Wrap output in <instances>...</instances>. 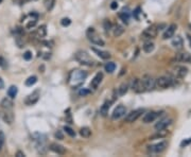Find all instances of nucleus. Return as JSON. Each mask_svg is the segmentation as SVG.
Here are the masks:
<instances>
[{"label":"nucleus","instance_id":"obj_1","mask_svg":"<svg viewBox=\"0 0 191 157\" xmlns=\"http://www.w3.org/2000/svg\"><path fill=\"white\" fill-rule=\"evenodd\" d=\"M86 77H87V73L85 71H83V70H73L69 75L68 83L71 87L77 88L82 85Z\"/></svg>","mask_w":191,"mask_h":157},{"label":"nucleus","instance_id":"obj_2","mask_svg":"<svg viewBox=\"0 0 191 157\" xmlns=\"http://www.w3.org/2000/svg\"><path fill=\"white\" fill-rule=\"evenodd\" d=\"M74 60L81 65H84V66H93V63H95L93 60L91 59V56L83 50L78 51L77 53L74 54Z\"/></svg>","mask_w":191,"mask_h":157},{"label":"nucleus","instance_id":"obj_3","mask_svg":"<svg viewBox=\"0 0 191 157\" xmlns=\"http://www.w3.org/2000/svg\"><path fill=\"white\" fill-rule=\"evenodd\" d=\"M174 85V79L170 77H159L155 80V87L166 89Z\"/></svg>","mask_w":191,"mask_h":157},{"label":"nucleus","instance_id":"obj_4","mask_svg":"<svg viewBox=\"0 0 191 157\" xmlns=\"http://www.w3.org/2000/svg\"><path fill=\"white\" fill-rule=\"evenodd\" d=\"M87 36H88V39L93 44H95V45L100 46V47H103L104 46V40L95 32V30L93 28H89V30L87 31Z\"/></svg>","mask_w":191,"mask_h":157},{"label":"nucleus","instance_id":"obj_5","mask_svg":"<svg viewBox=\"0 0 191 157\" xmlns=\"http://www.w3.org/2000/svg\"><path fill=\"white\" fill-rule=\"evenodd\" d=\"M141 82H142L144 91H151L155 88V79H153L151 75H144L141 79Z\"/></svg>","mask_w":191,"mask_h":157},{"label":"nucleus","instance_id":"obj_6","mask_svg":"<svg viewBox=\"0 0 191 157\" xmlns=\"http://www.w3.org/2000/svg\"><path fill=\"white\" fill-rule=\"evenodd\" d=\"M167 148V142H158L156 144H152V146H148V151L149 153L151 154H159V153H162V152L166 150Z\"/></svg>","mask_w":191,"mask_h":157},{"label":"nucleus","instance_id":"obj_7","mask_svg":"<svg viewBox=\"0 0 191 157\" xmlns=\"http://www.w3.org/2000/svg\"><path fill=\"white\" fill-rule=\"evenodd\" d=\"M142 114H143L142 108H138V109H135V110H132V112L129 113V114L126 115V117H125V122H127V123L135 122L136 120L140 117Z\"/></svg>","mask_w":191,"mask_h":157},{"label":"nucleus","instance_id":"obj_8","mask_svg":"<svg viewBox=\"0 0 191 157\" xmlns=\"http://www.w3.org/2000/svg\"><path fill=\"white\" fill-rule=\"evenodd\" d=\"M39 97H40V90L39 89H36V90L33 91V92L30 93L29 96L27 97L26 100H24V103L27 105H34L39 100Z\"/></svg>","mask_w":191,"mask_h":157},{"label":"nucleus","instance_id":"obj_9","mask_svg":"<svg viewBox=\"0 0 191 157\" xmlns=\"http://www.w3.org/2000/svg\"><path fill=\"white\" fill-rule=\"evenodd\" d=\"M156 35L157 29L154 26H152V27L146 28L142 32V38H144V39H153V38L156 37Z\"/></svg>","mask_w":191,"mask_h":157},{"label":"nucleus","instance_id":"obj_10","mask_svg":"<svg viewBox=\"0 0 191 157\" xmlns=\"http://www.w3.org/2000/svg\"><path fill=\"white\" fill-rule=\"evenodd\" d=\"M125 114H126V107L123 106V105H118V106L114 109L113 115H111V118H113V120L120 119V118L123 117Z\"/></svg>","mask_w":191,"mask_h":157},{"label":"nucleus","instance_id":"obj_11","mask_svg":"<svg viewBox=\"0 0 191 157\" xmlns=\"http://www.w3.org/2000/svg\"><path fill=\"white\" fill-rule=\"evenodd\" d=\"M131 88H132L135 92H138V93L144 92V88H143L142 82H141V80H139V79H133L132 83H131Z\"/></svg>","mask_w":191,"mask_h":157},{"label":"nucleus","instance_id":"obj_12","mask_svg":"<svg viewBox=\"0 0 191 157\" xmlns=\"http://www.w3.org/2000/svg\"><path fill=\"white\" fill-rule=\"evenodd\" d=\"M172 123V119L171 118H164V119L159 120L158 122L155 124V130H164Z\"/></svg>","mask_w":191,"mask_h":157},{"label":"nucleus","instance_id":"obj_13","mask_svg":"<svg viewBox=\"0 0 191 157\" xmlns=\"http://www.w3.org/2000/svg\"><path fill=\"white\" fill-rule=\"evenodd\" d=\"M173 73L176 77H180V79H183L187 75L188 73V69L186 68L185 66H175L173 68Z\"/></svg>","mask_w":191,"mask_h":157},{"label":"nucleus","instance_id":"obj_14","mask_svg":"<svg viewBox=\"0 0 191 157\" xmlns=\"http://www.w3.org/2000/svg\"><path fill=\"white\" fill-rule=\"evenodd\" d=\"M159 113L157 112H149L146 113V114H144V116H143L142 118V122L143 123H151L153 122V121H155V120L157 119V117L159 116Z\"/></svg>","mask_w":191,"mask_h":157},{"label":"nucleus","instance_id":"obj_15","mask_svg":"<svg viewBox=\"0 0 191 157\" xmlns=\"http://www.w3.org/2000/svg\"><path fill=\"white\" fill-rule=\"evenodd\" d=\"M2 119L5 123L12 124V122L14 121V114L12 112V109H3Z\"/></svg>","mask_w":191,"mask_h":157},{"label":"nucleus","instance_id":"obj_16","mask_svg":"<svg viewBox=\"0 0 191 157\" xmlns=\"http://www.w3.org/2000/svg\"><path fill=\"white\" fill-rule=\"evenodd\" d=\"M174 61L182 62V63H190L191 64V54L184 52V53H178L175 55Z\"/></svg>","mask_w":191,"mask_h":157},{"label":"nucleus","instance_id":"obj_17","mask_svg":"<svg viewBox=\"0 0 191 157\" xmlns=\"http://www.w3.org/2000/svg\"><path fill=\"white\" fill-rule=\"evenodd\" d=\"M176 28H177V26L175 24H170L169 27L167 28V30L164 31V35H162V38L164 39H169V38L173 37V35H174L175 31H176Z\"/></svg>","mask_w":191,"mask_h":157},{"label":"nucleus","instance_id":"obj_18","mask_svg":"<svg viewBox=\"0 0 191 157\" xmlns=\"http://www.w3.org/2000/svg\"><path fill=\"white\" fill-rule=\"evenodd\" d=\"M102 79H103V73H102V72H98V73L93 77L91 82H90V87L93 88V89H97L98 86L100 85V83L102 82Z\"/></svg>","mask_w":191,"mask_h":157},{"label":"nucleus","instance_id":"obj_19","mask_svg":"<svg viewBox=\"0 0 191 157\" xmlns=\"http://www.w3.org/2000/svg\"><path fill=\"white\" fill-rule=\"evenodd\" d=\"M50 150L58 155H64L66 153V149L63 146H61V144L56 143V142H53V143L50 144Z\"/></svg>","mask_w":191,"mask_h":157},{"label":"nucleus","instance_id":"obj_20","mask_svg":"<svg viewBox=\"0 0 191 157\" xmlns=\"http://www.w3.org/2000/svg\"><path fill=\"white\" fill-rule=\"evenodd\" d=\"M13 101L11 98H4L2 99V101L0 103V106L2 109H12L13 108Z\"/></svg>","mask_w":191,"mask_h":157},{"label":"nucleus","instance_id":"obj_21","mask_svg":"<svg viewBox=\"0 0 191 157\" xmlns=\"http://www.w3.org/2000/svg\"><path fill=\"white\" fill-rule=\"evenodd\" d=\"M119 17L121 18V20L125 24H129V20H130V12H129V9L127 8H123L122 11L120 12Z\"/></svg>","mask_w":191,"mask_h":157},{"label":"nucleus","instance_id":"obj_22","mask_svg":"<svg viewBox=\"0 0 191 157\" xmlns=\"http://www.w3.org/2000/svg\"><path fill=\"white\" fill-rule=\"evenodd\" d=\"M93 51L95 52V53H97V55L100 56L102 60L111 59V54H109V52H106V51H101V50H98V49H95V48H93Z\"/></svg>","mask_w":191,"mask_h":157},{"label":"nucleus","instance_id":"obj_23","mask_svg":"<svg viewBox=\"0 0 191 157\" xmlns=\"http://www.w3.org/2000/svg\"><path fill=\"white\" fill-rule=\"evenodd\" d=\"M183 45H184V42H183V38L180 36H176V37L173 38L172 40V46L174 48L176 49H182L183 48Z\"/></svg>","mask_w":191,"mask_h":157},{"label":"nucleus","instance_id":"obj_24","mask_svg":"<svg viewBox=\"0 0 191 157\" xmlns=\"http://www.w3.org/2000/svg\"><path fill=\"white\" fill-rule=\"evenodd\" d=\"M111 102H108V101H106L105 103L101 106V108H100V113H101V115L103 116V117H105V116H107V114H108V110H109V108H111Z\"/></svg>","mask_w":191,"mask_h":157},{"label":"nucleus","instance_id":"obj_25","mask_svg":"<svg viewBox=\"0 0 191 157\" xmlns=\"http://www.w3.org/2000/svg\"><path fill=\"white\" fill-rule=\"evenodd\" d=\"M143 51L146 52V53H151L152 51L155 49V46H154L153 43H151V42H146V43H144V45H143Z\"/></svg>","mask_w":191,"mask_h":157},{"label":"nucleus","instance_id":"obj_26","mask_svg":"<svg viewBox=\"0 0 191 157\" xmlns=\"http://www.w3.org/2000/svg\"><path fill=\"white\" fill-rule=\"evenodd\" d=\"M127 90H129V84L127 83H122L118 88V93H119V96H124L127 92Z\"/></svg>","mask_w":191,"mask_h":157},{"label":"nucleus","instance_id":"obj_27","mask_svg":"<svg viewBox=\"0 0 191 157\" xmlns=\"http://www.w3.org/2000/svg\"><path fill=\"white\" fill-rule=\"evenodd\" d=\"M80 135L82 136V137H84V138H88V137H90V135H91V130H90L89 128H82L81 130H80Z\"/></svg>","mask_w":191,"mask_h":157},{"label":"nucleus","instance_id":"obj_28","mask_svg":"<svg viewBox=\"0 0 191 157\" xmlns=\"http://www.w3.org/2000/svg\"><path fill=\"white\" fill-rule=\"evenodd\" d=\"M17 92H18V89H17V87L16 86H11L10 88H9L8 90V96L10 97L11 99H14L16 96H17Z\"/></svg>","mask_w":191,"mask_h":157},{"label":"nucleus","instance_id":"obj_29","mask_svg":"<svg viewBox=\"0 0 191 157\" xmlns=\"http://www.w3.org/2000/svg\"><path fill=\"white\" fill-rule=\"evenodd\" d=\"M105 71L108 72V73H113V72L115 71V69H116V64L115 63H113V62H108V63H106L105 65Z\"/></svg>","mask_w":191,"mask_h":157},{"label":"nucleus","instance_id":"obj_30","mask_svg":"<svg viewBox=\"0 0 191 157\" xmlns=\"http://www.w3.org/2000/svg\"><path fill=\"white\" fill-rule=\"evenodd\" d=\"M123 32H124V29H123V27H122V26H120V24H117L116 27H115L114 35L116 36V37H119V36H121V35L123 34Z\"/></svg>","mask_w":191,"mask_h":157},{"label":"nucleus","instance_id":"obj_31","mask_svg":"<svg viewBox=\"0 0 191 157\" xmlns=\"http://www.w3.org/2000/svg\"><path fill=\"white\" fill-rule=\"evenodd\" d=\"M37 82V77H35V75H32V77H29L28 79L26 80V86H28V87H30V86H33L35 84V83Z\"/></svg>","mask_w":191,"mask_h":157},{"label":"nucleus","instance_id":"obj_32","mask_svg":"<svg viewBox=\"0 0 191 157\" xmlns=\"http://www.w3.org/2000/svg\"><path fill=\"white\" fill-rule=\"evenodd\" d=\"M46 34H47V30H46V26L44 24V26H40L38 29H37V35L39 36L40 38L45 37Z\"/></svg>","mask_w":191,"mask_h":157},{"label":"nucleus","instance_id":"obj_33","mask_svg":"<svg viewBox=\"0 0 191 157\" xmlns=\"http://www.w3.org/2000/svg\"><path fill=\"white\" fill-rule=\"evenodd\" d=\"M166 135H167V133H166V132H162V130H157V133L155 134V135H153V136H151V137H150V140L162 138V137H164Z\"/></svg>","mask_w":191,"mask_h":157},{"label":"nucleus","instance_id":"obj_34","mask_svg":"<svg viewBox=\"0 0 191 157\" xmlns=\"http://www.w3.org/2000/svg\"><path fill=\"white\" fill-rule=\"evenodd\" d=\"M54 2H55V0H44V4H45L46 9H47L48 11L53 8Z\"/></svg>","mask_w":191,"mask_h":157},{"label":"nucleus","instance_id":"obj_35","mask_svg":"<svg viewBox=\"0 0 191 157\" xmlns=\"http://www.w3.org/2000/svg\"><path fill=\"white\" fill-rule=\"evenodd\" d=\"M64 130H65L66 134H68L70 137H74V136H75V132H74L71 128H69V126H64Z\"/></svg>","mask_w":191,"mask_h":157},{"label":"nucleus","instance_id":"obj_36","mask_svg":"<svg viewBox=\"0 0 191 157\" xmlns=\"http://www.w3.org/2000/svg\"><path fill=\"white\" fill-rule=\"evenodd\" d=\"M89 93H90V90L87 89V88H81L79 91V95L81 97H86V96H88Z\"/></svg>","mask_w":191,"mask_h":157},{"label":"nucleus","instance_id":"obj_37","mask_svg":"<svg viewBox=\"0 0 191 157\" xmlns=\"http://www.w3.org/2000/svg\"><path fill=\"white\" fill-rule=\"evenodd\" d=\"M4 141H5V136L3 132H0V151L2 150V146L4 144Z\"/></svg>","mask_w":191,"mask_h":157},{"label":"nucleus","instance_id":"obj_38","mask_svg":"<svg viewBox=\"0 0 191 157\" xmlns=\"http://www.w3.org/2000/svg\"><path fill=\"white\" fill-rule=\"evenodd\" d=\"M70 24H71V20H70L69 18H63L61 20V24L62 26H64V27H68Z\"/></svg>","mask_w":191,"mask_h":157},{"label":"nucleus","instance_id":"obj_39","mask_svg":"<svg viewBox=\"0 0 191 157\" xmlns=\"http://www.w3.org/2000/svg\"><path fill=\"white\" fill-rule=\"evenodd\" d=\"M190 143H191V137H190V138L185 139V140L182 141V142H180V146H182V148H184V146H188V144H190Z\"/></svg>","mask_w":191,"mask_h":157},{"label":"nucleus","instance_id":"obj_40","mask_svg":"<svg viewBox=\"0 0 191 157\" xmlns=\"http://www.w3.org/2000/svg\"><path fill=\"white\" fill-rule=\"evenodd\" d=\"M24 59L26 60V61H30V60L32 59V53L30 52V51H27V52H24Z\"/></svg>","mask_w":191,"mask_h":157},{"label":"nucleus","instance_id":"obj_41","mask_svg":"<svg viewBox=\"0 0 191 157\" xmlns=\"http://www.w3.org/2000/svg\"><path fill=\"white\" fill-rule=\"evenodd\" d=\"M54 136H55V138L58 139V140H62V139H64V135H63V133H62L61 130H57V132L54 134Z\"/></svg>","mask_w":191,"mask_h":157},{"label":"nucleus","instance_id":"obj_42","mask_svg":"<svg viewBox=\"0 0 191 157\" xmlns=\"http://www.w3.org/2000/svg\"><path fill=\"white\" fill-rule=\"evenodd\" d=\"M6 66H8V64H6V61H5L3 57H1V56H0V67H1V68H6Z\"/></svg>","mask_w":191,"mask_h":157},{"label":"nucleus","instance_id":"obj_43","mask_svg":"<svg viewBox=\"0 0 191 157\" xmlns=\"http://www.w3.org/2000/svg\"><path fill=\"white\" fill-rule=\"evenodd\" d=\"M111 24L108 22V20H105L104 22V29L106 30V31H108V30H111Z\"/></svg>","mask_w":191,"mask_h":157},{"label":"nucleus","instance_id":"obj_44","mask_svg":"<svg viewBox=\"0 0 191 157\" xmlns=\"http://www.w3.org/2000/svg\"><path fill=\"white\" fill-rule=\"evenodd\" d=\"M117 8H118V3H117L116 1H114V2L111 3V10H116Z\"/></svg>","mask_w":191,"mask_h":157},{"label":"nucleus","instance_id":"obj_45","mask_svg":"<svg viewBox=\"0 0 191 157\" xmlns=\"http://www.w3.org/2000/svg\"><path fill=\"white\" fill-rule=\"evenodd\" d=\"M139 11H140V9L137 8V10H136V11L134 12V16H135V18L137 19V20H138V19H139V17H138V14L140 13V12H139Z\"/></svg>","mask_w":191,"mask_h":157},{"label":"nucleus","instance_id":"obj_46","mask_svg":"<svg viewBox=\"0 0 191 157\" xmlns=\"http://www.w3.org/2000/svg\"><path fill=\"white\" fill-rule=\"evenodd\" d=\"M26 155H24V153H22L21 151H18L17 153H16V157H24Z\"/></svg>","mask_w":191,"mask_h":157},{"label":"nucleus","instance_id":"obj_47","mask_svg":"<svg viewBox=\"0 0 191 157\" xmlns=\"http://www.w3.org/2000/svg\"><path fill=\"white\" fill-rule=\"evenodd\" d=\"M4 87V83H3V80L0 77V89H2V88Z\"/></svg>","mask_w":191,"mask_h":157},{"label":"nucleus","instance_id":"obj_48","mask_svg":"<svg viewBox=\"0 0 191 157\" xmlns=\"http://www.w3.org/2000/svg\"><path fill=\"white\" fill-rule=\"evenodd\" d=\"M187 38H188V42H189V45H190V47H191V35H189V34H187Z\"/></svg>","mask_w":191,"mask_h":157},{"label":"nucleus","instance_id":"obj_49","mask_svg":"<svg viewBox=\"0 0 191 157\" xmlns=\"http://www.w3.org/2000/svg\"><path fill=\"white\" fill-rule=\"evenodd\" d=\"M1 2H2V0H0V3H1Z\"/></svg>","mask_w":191,"mask_h":157}]
</instances>
